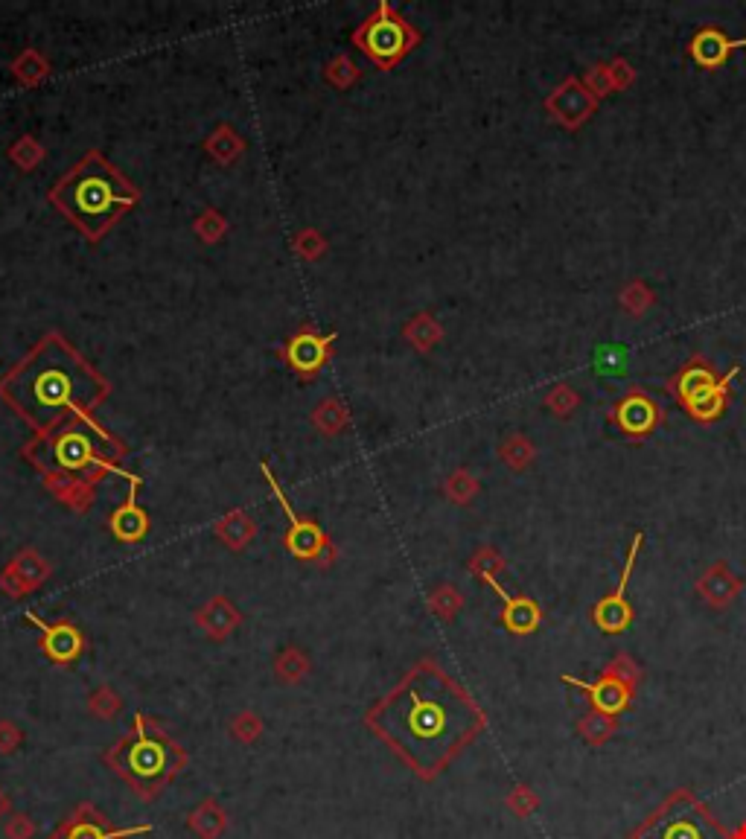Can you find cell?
<instances>
[{"mask_svg":"<svg viewBox=\"0 0 746 839\" xmlns=\"http://www.w3.org/2000/svg\"><path fill=\"white\" fill-rule=\"evenodd\" d=\"M111 531L117 534V539H123V542H137V539L146 537V531H149V519H146V513H143L140 507H135L132 499H129V504H123V507L114 513V519H111Z\"/></svg>","mask_w":746,"mask_h":839,"instance_id":"cell-17","label":"cell"},{"mask_svg":"<svg viewBox=\"0 0 746 839\" xmlns=\"http://www.w3.org/2000/svg\"><path fill=\"white\" fill-rule=\"evenodd\" d=\"M202 624L210 636H225V633H231V627L237 624V612L225 604V601H213V604L207 606V612L202 615Z\"/></svg>","mask_w":746,"mask_h":839,"instance_id":"cell-19","label":"cell"},{"mask_svg":"<svg viewBox=\"0 0 746 839\" xmlns=\"http://www.w3.org/2000/svg\"><path fill=\"white\" fill-rule=\"evenodd\" d=\"M187 828L199 839H222V834L228 831V813L216 799H204L190 810Z\"/></svg>","mask_w":746,"mask_h":839,"instance_id":"cell-14","label":"cell"},{"mask_svg":"<svg viewBox=\"0 0 746 839\" xmlns=\"http://www.w3.org/2000/svg\"><path fill=\"white\" fill-rule=\"evenodd\" d=\"M21 743H24V732H21L12 720H0V755L18 752Z\"/></svg>","mask_w":746,"mask_h":839,"instance_id":"cell-25","label":"cell"},{"mask_svg":"<svg viewBox=\"0 0 746 839\" xmlns=\"http://www.w3.org/2000/svg\"><path fill=\"white\" fill-rule=\"evenodd\" d=\"M228 729H231V738L237 740V743L251 746V743H257V740L263 738L266 723H263V717L254 714V711H239L237 717L228 723Z\"/></svg>","mask_w":746,"mask_h":839,"instance_id":"cell-18","label":"cell"},{"mask_svg":"<svg viewBox=\"0 0 746 839\" xmlns=\"http://www.w3.org/2000/svg\"><path fill=\"white\" fill-rule=\"evenodd\" d=\"M35 403L38 408L44 411H53V408H62L65 400H70V379L68 373L62 370H41L38 373V382L33 385Z\"/></svg>","mask_w":746,"mask_h":839,"instance_id":"cell-15","label":"cell"},{"mask_svg":"<svg viewBox=\"0 0 746 839\" xmlns=\"http://www.w3.org/2000/svg\"><path fill=\"white\" fill-rule=\"evenodd\" d=\"M738 373H741V368H732L723 376V382H717L712 365L703 362V359H694L691 365H685V368L679 370V376L674 379L671 388H674L677 400L685 405V411H688L694 420L712 423V420H717V417L723 414L729 385L735 382Z\"/></svg>","mask_w":746,"mask_h":839,"instance_id":"cell-5","label":"cell"},{"mask_svg":"<svg viewBox=\"0 0 746 839\" xmlns=\"http://www.w3.org/2000/svg\"><path fill=\"white\" fill-rule=\"evenodd\" d=\"M289 516V551L292 554H298V557H304V560H312V557H318V551H321V545H324V537H321V531L312 525V522H304V519H298L292 510L286 513Z\"/></svg>","mask_w":746,"mask_h":839,"instance_id":"cell-16","label":"cell"},{"mask_svg":"<svg viewBox=\"0 0 746 839\" xmlns=\"http://www.w3.org/2000/svg\"><path fill=\"white\" fill-rule=\"evenodd\" d=\"M56 202L62 204L88 234L97 236L114 219L117 207L129 202V196L120 193L117 178L102 164H88L56 193Z\"/></svg>","mask_w":746,"mask_h":839,"instance_id":"cell-3","label":"cell"},{"mask_svg":"<svg viewBox=\"0 0 746 839\" xmlns=\"http://www.w3.org/2000/svg\"><path fill=\"white\" fill-rule=\"evenodd\" d=\"M612 417H615V423H618V429L624 435L642 437L656 429L659 408H656L653 400H647L645 394H630V397H624L621 403L615 405Z\"/></svg>","mask_w":746,"mask_h":839,"instance_id":"cell-8","label":"cell"},{"mask_svg":"<svg viewBox=\"0 0 746 839\" xmlns=\"http://www.w3.org/2000/svg\"><path fill=\"white\" fill-rule=\"evenodd\" d=\"M738 47H746V38L732 41V38H726L720 30L709 27V30L697 33V38L691 41V59H694L700 68L714 70L720 68Z\"/></svg>","mask_w":746,"mask_h":839,"instance_id":"cell-10","label":"cell"},{"mask_svg":"<svg viewBox=\"0 0 746 839\" xmlns=\"http://www.w3.org/2000/svg\"><path fill=\"white\" fill-rule=\"evenodd\" d=\"M12 813V805H9V796L3 793V787H0V822H6V816Z\"/></svg>","mask_w":746,"mask_h":839,"instance_id":"cell-26","label":"cell"},{"mask_svg":"<svg viewBox=\"0 0 746 839\" xmlns=\"http://www.w3.org/2000/svg\"><path fill=\"white\" fill-rule=\"evenodd\" d=\"M306 671H309V662H306L298 650H286V653L277 659V676H280L283 682H301L306 676Z\"/></svg>","mask_w":746,"mask_h":839,"instance_id":"cell-22","label":"cell"},{"mask_svg":"<svg viewBox=\"0 0 746 839\" xmlns=\"http://www.w3.org/2000/svg\"><path fill=\"white\" fill-rule=\"evenodd\" d=\"M88 708H91V714L100 717V720H114V717L120 714V708H123V700H120L111 688H100V691L91 694Z\"/></svg>","mask_w":746,"mask_h":839,"instance_id":"cell-21","label":"cell"},{"mask_svg":"<svg viewBox=\"0 0 746 839\" xmlns=\"http://www.w3.org/2000/svg\"><path fill=\"white\" fill-rule=\"evenodd\" d=\"M35 822L27 813H9L3 822V837L6 839H33L35 837Z\"/></svg>","mask_w":746,"mask_h":839,"instance_id":"cell-23","label":"cell"},{"mask_svg":"<svg viewBox=\"0 0 746 839\" xmlns=\"http://www.w3.org/2000/svg\"><path fill=\"white\" fill-rule=\"evenodd\" d=\"M639 548H642V534H636V539H633V548H630V557H627V563H624V574H621V580H618V589H615L612 595H607L601 604L595 606V612H592V615H595V624H598L604 633H624V630L630 627V621H633V609L627 604L624 592H627V583H630L633 569H636Z\"/></svg>","mask_w":746,"mask_h":839,"instance_id":"cell-6","label":"cell"},{"mask_svg":"<svg viewBox=\"0 0 746 839\" xmlns=\"http://www.w3.org/2000/svg\"><path fill=\"white\" fill-rule=\"evenodd\" d=\"M27 618L41 630V647H44V653L53 662L68 665V662H73L82 653V636H79L76 627H70V624H44L35 615H27Z\"/></svg>","mask_w":746,"mask_h":839,"instance_id":"cell-9","label":"cell"},{"mask_svg":"<svg viewBox=\"0 0 746 839\" xmlns=\"http://www.w3.org/2000/svg\"><path fill=\"white\" fill-rule=\"evenodd\" d=\"M633 839H726V834L706 807L688 793H677L647 819Z\"/></svg>","mask_w":746,"mask_h":839,"instance_id":"cell-4","label":"cell"},{"mask_svg":"<svg viewBox=\"0 0 746 839\" xmlns=\"http://www.w3.org/2000/svg\"><path fill=\"white\" fill-rule=\"evenodd\" d=\"M149 825L140 828H108V822L91 805H82L76 813H70L68 819L53 831L50 839H132L140 834H149Z\"/></svg>","mask_w":746,"mask_h":839,"instance_id":"cell-7","label":"cell"},{"mask_svg":"<svg viewBox=\"0 0 746 839\" xmlns=\"http://www.w3.org/2000/svg\"><path fill=\"white\" fill-rule=\"evenodd\" d=\"M365 44L379 62H391L406 50V30L400 21L385 15V18L373 21L371 30L365 33Z\"/></svg>","mask_w":746,"mask_h":839,"instance_id":"cell-11","label":"cell"},{"mask_svg":"<svg viewBox=\"0 0 746 839\" xmlns=\"http://www.w3.org/2000/svg\"><path fill=\"white\" fill-rule=\"evenodd\" d=\"M382 708H388V723H371V729L423 778L438 775L484 726L481 711L443 673L408 679Z\"/></svg>","mask_w":746,"mask_h":839,"instance_id":"cell-1","label":"cell"},{"mask_svg":"<svg viewBox=\"0 0 746 839\" xmlns=\"http://www.w3.org/2000/svg\"><path fill=\"white\" fill-rule=\"evenodd\" d=\"M108 764L120 772L143 799L158 796V790L178 775L187 764V755L172 743L149 717L137 714L132 738H123L108 755Z\"/></svg>","mask_w":746,"mask_h":839,"instance_id":"cell-2","label":"cell"},{"mask_svg":"<svg viewBox=\"0 0 746 839\" xmlns=\"http://www.w3.org/2000/svg\"><path fill=\"white\" fill-rule=\"evenodd\" d=\"M487 583L496 589V595L505 601V624H508L510 633H519V636H525V633H534L537 630V624H540V606L534 604V601H528V598H510L508 592L487 574Z\"/></svg>","mask_w":746,"mask_h":839,"instance_id":"cell-13","label":"cell"},{"mask_svg":"<svg viewBox=\"0 0 746 839\" xmlns=\"http://www.w3.org/2000/svg\"><path fill=\"white\" fill-rule=\"evenodd\" d=\"M88 458V440L79 435H70L62 440V461L68 467H79Z\"/></svg>","mask_w":746,"mask_h":839,"instance_id":"cell-24","label":"cell"},{"mask_svg":"<svg viewBox=\"0 0 746 839\" xmlns=\"http://www.w3.org/2000/svg\"><path fill=\"white\" fill-rule=\"evenodd\" d=\"M563 679H566V682H572V685H577V688H583V691L592 697V705H595L598 711H604L607 717L618 714V711L627 705V700H630V694H627L624 682H618L615 676H607V673H604L598 682H580V679L572 676V673H566Z\"/></svg>","mask_w":746,"mask_h":839,"instance_id":"cell-12","label":"cell"},{"mask_svg":"<svg viewBox=\"0 0 746 839\" xmlns=\"http://www.w3.org/2000/svg\"><path fill=\"white\" fill-rule=\"evenodd\" d=\"M324 347H327V341H321V338H312V336L295 338V344H292V362H295L301 370H312L318 362H321Z\"/></svg>","mask_w":746,"mask_h":839,"instance_id":"cell-20","label":"cell"}]
</instances>
